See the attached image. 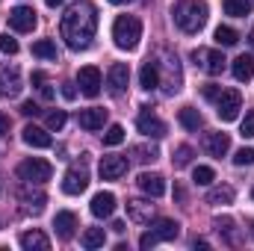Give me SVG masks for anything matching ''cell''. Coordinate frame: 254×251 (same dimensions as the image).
<instances>
[{"instance_id":"c3c4849f","label":"cell","mask_w":254,"mask_h":251,"mask_svg":"<svg viewBox=\"0 0 254 251\" xmlns=\"http://www.w3.org/2000/svg\"><path fill=\"white\" fill-rule=\"evenodd\" d=\"M110 3H116V6H125V3H133V0H110Z\"/></svg>"},{"instance_id":"5bb4252c","label":"cell","mask_w":254,"mask_h":251,"mask_svg":"<svg viewBox=\"0 0 254 251\" xmlns=\"http://www.w3.org/2000/svg\"><path fill=\"white\" fill-rule=\"evenodd\" d=\"M127 80H130V71H127L125 63H116L110 68V74H107V86H110V95H125L127 89Z\"/></svg>"},{"instance_id":"e0dca14e","label":"cell","mask_w":254,"mask_h":251,"mask_svg":"<svg viewBox=\"0 0 254 251\" xmlns=\"http://www.w3.org/2000/svg\"><path fill=\"white\" fill-rule=\"evenodd\" d=\"M21 139H24L30 148H51V145H54L51 133H48V130H42V127H36V125L24 127V130H21Z\"/></svg>"},{"instance_id":"60d3db41","label":"cell","mask_w":254,"mask_h":251,"mask_svg":"<svg viewBox=\"0 0 254 251\" xmlns=\"http://www.w3.org/2000/svg\"><path fill=\"white\" fill-rule=\"evenodd\" d=\"M21 113H24V116H39L42 110H39L36 101H24V104H21Z\"/></svg>"},{"instance_id":"7dc6e473","label":"cell","mask_w":254,"mask_h":251,"mask_svg":"<svg viewBox=\"0 0 254 251\" xmlns=\"http://www.w3.org/2000/svg\"><path fill=\"white\" fill-rule=\"evenodd\" d=\"M45 3H48V6H51V9H57V6H63L65 0H45Z\"/></svg>"},{"instance_id":"f1b7e54d","label":"cell","mask_w":254,"mask_h":251,"mask_svg":"<svg viewBox=\"0 0 254 251\" xmlns=\"http://www.w3.org/2000/svg\"><path fill=\"white\" fill-rule=\"evenodd\" d=\"M18 198L27 204V210H36V213H39V210L45 207V201H48V198H45V192H30V189H21V195H18Z\"/></svg>"},{"instance_id":"603a6c76","label":"cell","mask_w":254,"mask_h":251,"mask_svg":"<svg viewBox=\"0 0 254 251\" xmlns=\"http://www.w3.org/2000/svg\"><path fill=\"white\" fill-rule=\"evenodd\" d=\"M21 249L24 251H48L51 249V240L42 231H27V234H21Z\"/></svg>"},{"instance_id":"681fc988","label":"cell","mask_w":254,"mask_h":251,"mask_svg":"<svg viewBox=\"0 0 254 251\" xmlns=\"http://www.w3.org/2000/svg\"><path fill=\"white\" fill-rule=\"evenodd\" d=\"M249 45H252V48H254V30H252V36H249Z\"/></svg>"},{"instance_id":"cb8c5ba5","label":"cell","mask_w":254,"mask_h":251,"mask_svg":"<svg viewBox=\"0 0 254 251\" xmlns=\"http://www.w3.org/2000/svg\"><path fill=\"white\" fill-rule=\"evenodd\" d=\"M139 86L142 89H157L160 86V63H145L142 71H139Z\"/></svg>"},{"instance_id":"44dd1931","label":"cell","mask_w":254,"mask_h":251,"mask_svg":"<svg viewBox=\"0 0 254 251\" xmlns=\"http://www.w3.org/2000/svg\"><path fill=\"white\" fill-rule=\"evenodd\" d=\"M213 228L225 237V243H228V246H240V231H237V222H234V219L219 216V219L213 222Z\"/></svg>"},{"instance_id":"30bf717a","label":"cell","mask_w":254,"mask_h":251,"mask_svg":"<svg viewBox=\"0 0 254 251\" xmlns=\"http://www.w3.org/2000/svg\"><path fill=\"white\" fill-rule=\"evenodd\" d=\"M98 172H101L104 181H119V178H125L127 175V157H119V154L104 157L101 166H98Z\"/></svg>"},{"instance_id":"2e32d148","label":"cell","mask_w":254,"mask_h":251,"mask_svg":"<svg viewBox=\"0 0 254 251\" xmlns=\"http://www.w3.org/2000/svg\"><path fill=\"white\" fill-rule=\"evenodd\" d=\"M204 151L210 157H225L231 151V136L228 133H207L204 136Z\"/></svg>"},{"instance_id":"4316f807","label":"cell","mask_w":254,"mask_h":251,"mask_svg":"<svg viewBox=\"0 0 254 251\" xmlns=\"http://www.w3.org/2000/svg\"><path fill=\"white\" fill-rule=\"evenodd\" d=\"M234 201V187H213L207 192V204H231Z\"/></svg>"},{"instance_id":"d4e9b609","label":"cell","mask_w":254,"mask_h":251,"mask_svg":"<svg viewBox=\"0 0 254 251\" xmlns=\"http://www.w3.org/2000/svg\"><path fill=\"white\" fill-rule=\"evenodd\" d=\"M231 71H234V77H237L240 83H249V80L254 77V60L249 57V54H243V57H237V60H234Z\"/></svg>"},{"instance_id":"7bdbcfd3","label":"cell","mask_w":254,"mask_h":251,"mask_svg":"<svg viewBox=\"0 0 254 251\" xmlns=\"http://www.w3.org/2000/svg\"><path fill=\"white\" fill-rule=\"evenodd\" d=\"M9 127H12V122H9V116L6 113H0V139L9 133Z\"/></svg>"},{"instance_id":"ac0fdd59","label":"cell","mask_w":254,"mask_h":251,"mask_svg":"<svg viewBox=\"0 0 254 251\" xmlns=\"http://www.w3.org/2000/svg\"><path fill=\"white\" fill-rule=\"evenodd\" d=\"M127 216H130L136 225H145V222H151V219H154V204L133 198V201H127Z\"/></svg>"},{"instance_id":"4fadbf2b","label":"cell","mask_w":254,"mask_h":251,"mask_svg":"<svg viewBox=\"0 0 254 251\" xmlns=\"http://www.w3.org/2000/svg\"><path fill=\"white\" fill-rule=\"evenodd\" d=\"M89 187V175H86V169H68L63 178V192L65 195H80V192H86Z\"/></svg>"},{"instance_id":"7a4b0ae2","label":"cell","mask_w":254,"mask_h":251,"mask_svg":"<svg viewBox=\"0 0 254 251\" xmlns=\"http://www.w3.org/2000/svg\"><path fill=\"white\" fill-rule=\"evenodd\" d=\"M172 15H175V24L184 33H198L207 24V3L204 0H181L172 9Z\"/></svg>"},{"instance_id":"52a82bcc","label":"cell","mask_w":254,"mask_h":251,"mask_svg":"<svg viewBox=\"0 0 254 251\" xmlns=\"http://www.w3.org/2000/svg\"><path fill=\"white\" fill-rule=\"evenodd\" d=\"M192 60H195V65H198L204 74H210V77H216V74H222V71H225V57H222L219 51L198 48V51H192Z\"/></svg>"},{"instance_id":"d590c367","label":"cell","mask_w":254,"mask_h":251,"mask_svg":"<svg viewBox=\"0 0 254 251\" xmlns=\"http://www.w3.org/2000/svg\"><path fill=\"white\" fill-rule=\"evenodd\" d=\"M192 163V148L190 145H181L178 151H175V169H184V166H190Z\"/></svg>"},{"instance_id":"f546056e","label":"cell","mask_w":254,"mask_h":251,"mask_svg":"<svg viewBox=\"0 0 254 251\" xmlns=\"http://www.w3.org/2000/svg\"><path fill=\"white\" fill-rule=\"evenodd\" d=\"M104 240H107V237H104V228H89V231H86V234H83V240H80V243H83V249H101V246H104Z\"/></svg>"},{"instance_id":"8d00e7d4","label":"cell","mask_w":254,"mask_h":251,"mask_svg":"<svg viewBox=\"0 0 254 251\" xmlns=\"http://www.w3.org/2000/svg\"><path fill=\"white\" fill-rule=\"evenodd\" d=\"M240 133H243V139H254V110L246 113V119L240 125Z\"/></svg>"},{"instance_id":"e575fe53","label":"cell","mask_w":254,"mask_h":251,"mask_svg":"<svg viewBox=\"0 0 254 251\" xmlns=\"http://www.w3.org/2000/svg\"><path fill=\"white\" fill-rule=\"evenodd\" d=\"M122 142H125V127L122 125H113L104 133V145H122Z\"/></svg>"},{"instance_id":"f6af8a7d","label":"cell","mask_w":254,"mask_h":251,"mask_svg":"<svg viewBox=\"0 0 254 251\" xmlns=\"http://www.w3.org/2000/svg\"><path fill=\"white\" fill-rule=\"evenodd\" d=\"M39 89H42V98H45V101H54V89H51L48 83H42Z\"/></svg>"},{"instance_id":"bcb514c9","label":"cell","mask_w":254,"mask_h":251,"mask_svg":"<svg viewBox=\"0 0 254 251\" xmlns=\"http://www.w3.org/2000/svg\"><path fill=\"white\" fill-rule=\"evenodd\" d=\"M33 83H36V86H42V83H48V80H45V74H42V71H36V74H33Z\"/></svg>"},{"instance_id":"4dcf8cb0","label":"cell","mask_w":254,"mask_h":251,"mask_svg":"<svg viewBox=\"0 0 254 251\" xmlns=\"http://www.w3.org/2000/svg\"><path fill=\"white\" fill-rule=\"evenodd\" d=\"M216 42H219L222 48H234V45L240 42V33H237L234 27H216Z\"/></svg>"},{"instance_id":"b9f144b4","label":"cell","mask_w":254,"mask_h":251,"mask_svg":"<svg viewBox=\"0 0 254 251\" xmlns=\"http://www.w3.org/2000/svg\"><path fill=\"white\" fill-rule=\"evenodd\" d=\"M63 98H65V101H74V98H77V89H74V83H63Z\"/></svg>"},{"instance_id":"74e56055","label":"cell","mask_w":254,"mask_h":251,"mask_svg":"<svg viewBox=\"0 0 254 251\" xmlns=\"http://www.w3.org/2000/svg\"><path fill=\"white\" fill-rule=\"evenodd\" d=\"M234 163H237V166H252L254 163V148H240V151L234 154Z\"/></svg>"},{"instance_id":"ffe728a7","label":"cell","mask_w":254,"mask_h":251,"mask_svg":"<svg viewBox=\"0 0 254 251\" xmlns=\"http://www.w3.org/2000/svg\"><path fill=\"white\" fill-rule=\"evenodd\" d=\"M74 228H77V216H74V213L63 210V213L54 216V231H57L60 240H71V237H74Z\"/></svg>"},{"instance_id":"f907efd6","label":"cell","mask_w":254,"mask_h":251,"mask_svg":"<svg viewBox=\"0 0 254 251\" xmlns=\"http://www.w3.org/2000/svg\"><path fill=\"white\" fill-rule=\"evenodd\" d=\"M252 237H254V222H252Z\"/></svg>"},{"instance_id":"277c9868","label":"cell","mask_w":254,"mask_h":251,"mask_svg":"<svg viewBox=\"0 0 254 251\" xmlns=\"http://www.w3.org/2000/svg\"><path fill=\"white\" fill-rule=\"evenodd\" d=\"M181 237V225L175 222V219H157L154 225H151V231L148 234H142V240H139V249H154L157 243H169V240H178Z\"/></svg>"},{"instance_id":"f35d334b","label":"cell","mask_w":254,"mask_h":251,"mask_svg":"<svg viewBox=\"0 0 254 251\" xmlns=\"http://www.w3.org/2000/svg\"><path fill=\"white\" fill-rule=\"evenodd\" d=\"M0 51H3V54H9V57H12V54H18V42H15L9 33H3V36H0Z\"/></svg>"},{"instance_id":"ab89813d","label":"cell","mask_w":254,"mask_h":251,"mask_svg":"<svg viewBox=\"0 0 254 251\" xmlns=\"http://www.w3.org/2000/svg\"><path fill=\"white\" fill-rule=\"evenodd\" d=\"M65 119H68V116H65L63 110H57V113H51V116H48V127H51V130H63Z\"/></svg>"},{"instance_id":"7402d4cb","label":"cell","mask_w":254,"mask_h":251,"mask_svg":"<svg viewBox=\"0 0 254 251\" xmlns=\"http://www.w3.org/2000/svg\"><path fill=\"white\" fill-rule=\"evenodd\" d=\"M104 122H107V110H101V107H92V110L80 113V127L83 130H101Z\"/></svg>"},{"instance_id":"1f68e13d","label":"cell","mask_w":254,"mask_h":251,"mask_svg":"<svg viewBox=\"0 0 254 251\" xmlns=\"http://www.w3.org/2000/svg\"><path fill=\"white\" fill-rule=\"evenodd\" d=\"M33 57H42V60H57V45L51 39H42L33 45Z\"/></svg>"},{"instance_id":"83f0119b","label":"cell","mask_w":254,"mask_h":251,"mask_svg":"<svg viewBox=\"0 0 254 251\" xmlns=\"http://www.w3.org/2000/svg\"><path fill=\"white\" fill-rule=\"evenodd\" d=\"M178 119H181V125L187 127V130H198V127L204 125L201 113H198V110H192V107H184V110L178 113Z\"/></svg>"},{"instance_id":"d6a6232c","label":"cell","mask_w":254,"mask_h":251,"mask_svg":"<svg viewBox=\"0 0 254 251\" xmlns=\"http://www.w3.org/2000/svg\"><path fill=\"white\" fill-rule=\"evenodd\" d=\"M192 181H195V184H201V187H210V184L216 181V172H213L210 166H195V172H192Z\"/></svg>"},{"instance_id":"d6986e66","label":"cell","mask_w":254,"mask_h":251,"mask_svg":"<svg viewBox=\"0 0 254 251\" xmlns=\"http://www.w3.org/2000/svg\"><path fill=\"white\" fill-rule=\"evenodd\" d=\"M136 184L142 192H148L151 198H160V195H166V184H163V178L160 175H151V172H142L139 178H136Z\"/></svg>"},{"instance_id":"8992f818","label":"cell","mask_w":254,"mask_h":251,"mask_svg":"<svg viewBox=\"0 0 254 251\" xmlns=\"http://www.w3.org/2000/svg\"><path fill=\"white\" fill-rule=\"evenodd\" d=\"M240 110H243V95L237 89H222L216 95V116L222 122H234L240 116Z\"/></svg>"},{"instance_id":"7c38bea8","label":"cell","mask_w":254,"mask_h":251,"mask_svg":"<svg viewBox=\"0 0 254 251\" xmlns=\"http://www.w3.org/2000/svg\"><path fill=\"white\" fill-rule=\"evenodd\" d=\"M9 27L18 30V33H30V30L36 27V12H33L30 6H15V9L9 12Z\"/></svg>"},{"instance_id":"5b68a950","label":"cell","mask_w":254,"mask_h":251,"mask_svg":"<svg viewBox=\"0 0 254 251\" xmlns=\"http://www.w3.org/2000/svg\"><path fill=\"white\" fill-rule=\"evenodd\" d=\"M51 175H54V166L42 157H30L18 166V178L24 184H45V181H51Z\"/></svg>"},{"instance_id":"816d5d0a","label":"cell","mask_w":254,"mask_h":251,"mask_svg":"<svg viewBox=\"0 0 254 251\" xmlns=\"http://www.w3.org/2000/svg\"><path fill=\"white\" fill-rule=\"evenodd\" d=\"M252 198H254V189H252Z\"/></svg>"},{"instance_id":"8fae6325","label":"cell","mask_w":254,"mask_h":251,"mask_svg":"<svg viewBox=\"0 0 254 251\" xmlns=\"http://www.w3.org/2000/svg\"><path fill=\"white\" fill-rule=\"evenodd\" d=\"M136 127H139V133H145V136H151V139L166 136V125H163L151 110H142V113L136 116Z\"/></svg>"},{"instance_id":"6da1fadb","label":"cell","mask_w":254,"mask_h":251,"mask_svg":"<svg viewBox=\"0 0 254 251\" xmlns=\"http://www.w3.org/2000/svg\"><path fill=\"white\" fill-rule=\"evenodd\" d=\"M95 30H98V9L95 3L89 0H77L65 9L63 24H60V33H63L65 45L71 51H86L95 39Z\"/></svg>"},{"instance_id":"9a60e30c","label":"cell","mask_w":254,"mask_h":251,"mask_svg":"<svg viewBox=\"0 0 254 251\" xmlns=\"http://www.w3.org/2000/svg\"><path fill=\"white\" fill-rule=\"evenodd\" d=\"M89 210H92L95 219H110L113 210H116V195H113V192H98V195H92Z\"/></svg>"},{"instance_id":"ee69618b","label":"cell","mask_w":254,"mask_h":251,"mask_svg":"<svg viewBox=\"0 0 254 251\" xmlns=\"http://www.w3.org/2000/svg\"><path fill=\"white\" fill-rule=\"evenodd\" d=\"M219 92H222L219 86H204V98H207V101H216V95H219Z\"/></svg>"},{"instance_id":"3957f363","label":"cell","mask_w":254,"mask_h":251,"mask_svg":"<svg viewBox=\"0 0 254 251\" xmlns=\"http://www.w3.org/2000/svg\"><path fill=\"white\" fill-rule=\"evenodd\" d=\"M113 39L122 51H133L142 39V21L133 18V15H119L116 24H113Z\"/></svg>"},{"instance_id":"836d02e7","label":"cell","mask_w":254,"mask_h":251,"mask_svg":"<svg viewBox=\"0 0 254 251\" xmlns=\"http://www.w3.org/2000/svg\"><path fill=\"white\" fill-rule=\"evenodd\" d=\"M133 157H136L139 163H154V160L160 157V151H157V148H145V145H136V148H133Z\"/></svg>"},{"instance_id":"9c48e42d","label":"cell","mask_w":254,"mask_h":251,"mask_svg":"<svg viewBox=\"0 0 254 251\" xmlns=\"http://www.w3.org/2000/svg\"><path fill=\"white\" fill-rule=\"evenodd\" d=\"M21 92V71L18 65H0V95L3 98H15Z\"/></svg>"},{"instance_id":"ba28073f","label":"cell","mask_w":254,"mask_h":251,"mask_svg":"<svg viewBox=\"0 0 254 251\" xmlns=\"http://www.w3.org/2000/svg\"><path fill=\"white\" fill-rule=\"evenodd\" d=\"M77 83H80V92L86 98H98L101 95V86H104V77H101V71L95 65H83L77 71Z\"/></svg>"},{"instance_id":"484cf974","label":"cell","mask_w":254,"mask_h":251,"mask_svg":"<svg viewBox=\"0 0 254 251\" xmlns=\"http://www.w3.org/2000/svg\"><path fill=\"white\" fill-rule=\"evenodd\" d=\"M225 6V15H234V18H246L252 12V0H222Z\"/></svg>"}]
</instances>
